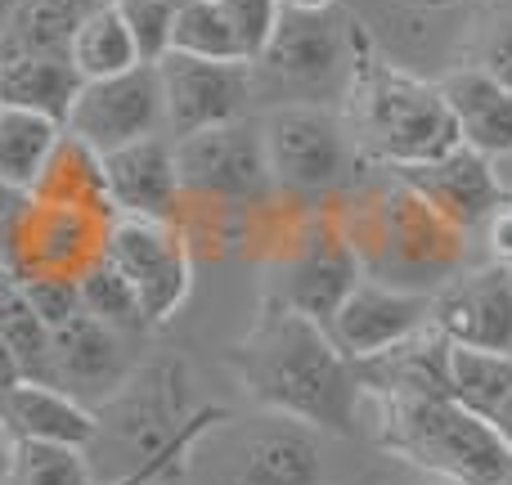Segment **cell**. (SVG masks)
I'll use <instances>...</instances> for the list:
<instances>
[{"mask_svg": "<svg viewBox=\"0 0 512 485\" xmlns=\"http://www.w3.org/2000/svg\"><path fill=\"white\" fill-rule=\"evenodd\" d=\"M0 342L9 346L23 382H50V346H54V328L36 315L23 301V292H9L0 301Z\"/></svg>", "mask_w": 512, "mask_h": 485, "instance_id": "f546056e", "label": "cell"}, {"mask_svg": "<svg viewBox=\"0 0 512 485\" xmlns=\"http://www.w3.org/2000/svg\"><path fill=\"white\" fill-rule=\"evenodd\" d=\"M432 333L454 346L512 355V270L472 265L432 292Z\"/></svg>", "mask_w": 512, "mask_h": 485, "instance_id": "9a60e30c", "label": "cell"}, {"mask_svg": "<svg viewBox=\"0 0 512 485\" xmlns=\"http://www.w3.org/2000/svg\"><path fill=\"white\" fill-rule=\"evenodd\" d=\"M360 279L364 265L355 256V247L346 243V234L337 230L333 212H310L306 225L297 230V239L279 252L274 283L265 292L279 297L283 306H292L297 315L324 324Z\"/></svg>", "mask_w": 512, "mask_h": 485, "instance_id": "30bf717a", "label": "cell"}, {"mask_svg": "<svg viewBox=\"0 0 512 485\" xmlns=\"http://www.w3.org/2000/svg\"><path fill=\"white\" fill-rule=\"evenodd\" d=\"M104 176H108V198H113V216L176 225L185 194H180L176 153H171L167 135H149V140H135L104 153Z\"/></svg>", "mask_w": 512, "mask_h": 485, "instance_id": "ac0fdd59", "label": "cell"}, {"mask_svg": "<svg viewBox=\"0 0 512 485\" xmlns=\"http://www.w3.org/2000/svg\"><path fill=\"white\" fill-rule=\"evenodd\" d=\"M423 5H450V0H423Z\"/></svg>", "mask_w": 512, "mask_h": 485, "instance_id": "bcb514c9", "label": "cell"}, {"mask_svg": "<svg viewBox=\"0 0 512 485\" xmlns=\"http://www.w3.org/2000/svg\"><path fill=\"white\" fill-rule=\"evenodd\" d=\"M86 9H99V5H117V0H81Z\"/></svg>", "mask_w": 512, "mask_h": 485, "instance_id": "f6af8a7d", "label": "cell"}, {"mask_svg": "<svg viewBox=\"0 0 512 485\" xmlns=\"http://www.w3.org/2000/svg\"><path fill=\"white\" fill-rule=\"evenodd\" d=\"M9 454H14V436H9L5 423H0V485H5V472H9Z\"/></svg>", "mask_w": 512, "mask_h": 485, "instance_id": "ab89813d", "label": "cell"}, {"mask_svg": "<svg viewBox=\"0 0 512 485\" xmlns=\"http://www.w3.org/2000/svg\"><path fill=\"white\" fill-rule=\"evenodd\" d=\"M162 86V113H167V140L212 131L252 117L256 108V81L252 63H221V59H194L176 54L158 63Z\"/></svg>", "mask_w": 512, "mask_h": 485, "instance_id": "8fae6325", "label": "cell"}, {"mask_svg": "<svg viewBox=\"0 0 512 485\" xmlns=\"http://www.w3.org/2000/svg\"><path fill=\"white\" fill-rule=\"evenodd\" d=\"M288 14H333L337 0H279Z\"/></svg>", "mask_w": 512, "mask_h": 485, "instance_id": "f35d334b", "label": "cell"}, {"mask_svg": "<svg viewBox=\"0 0 512 485\" xmlns=\"http://www.w3.org/2000/svg\"><path fill=\"white\" fill-rule=\"evenodd\" d=\"M63 131H68V126L50 122V117H41V113H23V108L0 104V180L32 194L45 162H50V153L59 149Z\"/></svg>", "mask_w": 512, "mask_h": 485, "instance_id": "cb8c5ba5", "label": "cell"}, {"mask_svg": "<svg viewBox=\"0 0 512 485\" xmlns=\"http://www.w3.org/2000/svg\"><path fill=\"white\" fill-rule=\"evenodd\" d=\"M423 328H432V292L400 288V283L373 279V274H364L342 297V306L324 319L328 342L351 364L378 360V355L405 346L409 337H418Z\"/></svg>", "mask_w": 512, "mask_h": 485, "instance_id": "7c38bea8", "label": "cell"}, {"mask_svg": "<svg viewBox=\"0 0 512 485\" xmlns=\"http://www.w3.org/2000/svg\"><path fill=\"white\" fill-rule=\"evenodd\" d=\"M14 288H18V274L9 270V261H5V256H0V301H5Z\"/></svg>", "mask_w": 512, "mask_h": 485, "instance_id": "60d3db41", "label": "cell"}, {"mask_svg": "<svg viewBox=\"0 0 512 485\" xmlns=\"http://www.w3.org/2000/svg\"><path fill=\"white\" fill-rule=\"evenodd\" d=\"M104 216L90 212H72V207H54V203H27L23 225L14 234L9 247V270L18 279L32 274H68L81 279L90 265L104 256Z\"/></svg>", "mask_w": 512, "mask_h": 485, "instance_id": "2e32d148", "label": "cell"}, {"mask_svg": "<svg viewBox=\"0 0 512 485\" xmlns=\"http://www.w3.org/2000/svg\"><path fill=\"white\" fill-rule=\"evenodd\" d=\"M351 77V27L337 23V14H288L283 9L279 32L270 50L252 63L256 99L270 90L274 104H328L346 95Z\"/></svg>", "mask_w": 512, "mask_h": 485, "instance_id": "52a82bcc", "label": "cell"}, {"mask_svg": "<svg viewBox=\"0 0 512 485\" xmlns=\"http://www.w3.org/2000/svg\"><path fill=\"white\" fill-rule=\"evenodd\" d=\"M27 203H32V194H27V189H14V185H5V180H0V256H5V261H9V247H14L18 225H23Z\"/></svg>", "mask_w": 512, "mask_h": 485, "instance_id": "d590c367", "label": "cell"}, {"mask_svg": "<svg viewBox=\"0 0 512 485\" xmlns=\"http://www.w3.org/2000/svg\"><path fill=\"white\" fill-rule=\"evenodd\" d=\"M14 14H18V0H0V41H5V32H9V23H14Z\"/></svg>", "mask_w": 512, "mask_h": 485, "instance_id": "7bdbcfd3", "label": "cell"}, {"mask_svg": "<svg viewBox=\"0 0 512 485\" xmlns=\"http://www.w3.org/2000/svg\"><path fill=\"white\" fill-rule=\"evenodd\" d=\"M221 9H225V18H230L234 36H239L243 59L256 63L265 50H270L274 32H279L283 5L279 0H221Z\"/></svg>", "mask_w": 512, "mask_h": 485, "instance_id": "d6a6232c", "label": "cell"}, {"mask_svg": "<svg viewBox=\"0 0 512 485\" xmlns=\"http://www.w3.org/2000/svg\"><path fill=\"white\" fill-rule=\"evenodd\" d=\"M252 409L283 414L315 427L319 436H351L360 423L355 364L328 342L324 324L297 315L265 292L252 328L225 355Z\"/></svg>", "mask_w": 512, "mask_h": 485, "instance_id": "6da1fadb", "label": "cell"}, {"mask_svg": "<svg viewBox=\"0 0 512 485\" xmlns=\"http://www.w3.org/2000/svg\"><path fill=\"white\" fill-rule=\"evenodd\" d=\"M5 485H99L95 463L77 445L54 441H14Z\"/></svg>", "mask_w": 512, "mask_h": 485, "instance_id": "83f0119b", "label": "cell"}, {"mask_svg": "<svg viewBox=\"0 0 512 485\" xmlns=\"http://www.w3.org/2000/svg\"><path fill=\"white\" fill-rule=\"evenodd\" d=\"M0 423L14 441H54V445H77L90 450L95 445V409L77 405L68 391L50 387V382H18L0 405Z\"/></svg>", "mask_w": 512, "mask_h": 485, "instance_id": "ffe728a7", "label": "cell"}, {"mask_svg": "<svg viewBox=\"0 0 512 485\" xmlns=\"http://www.w3.org/2000/svg\"><path fill=\"white\" fill-rule=\"evenodd\" d=\"M77 283H81V310H86V315H95L99 324L117 328V333H126V337H140V342L153 333V324L144 319L140 297H135L131 283L117 274L113 261H104V256H99V261L90 265Z\"/></svg>", "mask_w": 512, "mask_h": 485, "instance_id": "4316f807", "label": "cell"}, {"mask_svg": "<svg viewBox=\"0 0 512 485\" xmlns=\"http://www.w3.org/2000/svg\"><path fill=\"white\" fill-rule=\"evenodd\" d=\"M171 50L194 54V59H221V63H248L239 50L230 18L221 0H185L176 5V27H171Z\"/></svg>", "mask_w": 512, "mask_h": 485, "instance_id": "f1b7e54d", "label": "cell"}, {"mask_svg": "<svg viewBox=\"0 0 512 485\" xmlns=\"http://www.w3.org/2000/svg\"><path fill=\"white\" fill-rule=\"evenodd\" d=\"M382 441L418 472L459 485L512 481V450L486 418L459 409L450 396H382Z\"/></svg>", "mask_w": 512, "mask_h": 485, "instance_id": "277c9868", "label": "cell"}, {"mask_svg": "<svg viewBox=\"0 0 512 485\" xmlns=\"http://www.w3.org/2000/svg\"><path fill=\"white\" fill-rule=\"evenodd\" d=\"M391 176L405 180L418 198H427V203L463 234L481 230L486 216L508 198L495 162H490L486 153L468 149V144H459L454 153H445V158H436V162H423V167H400V171H391Z\"/></svg>", "mask_w": 512, "mask_h": 485, "instance_id": "e0dca14e", "label": "cell"}, {"mask_svg": "<svg viewBox=\"0 0 512 485\" xmlns=\"http://www.w3.org/2000/svg\"><path fill=\"white\" fill-rule=\"evenodd\" d=\"M198 414V400L189 396V369L180 360H140L135 378L117 391L108 405L95 409V445H90V463L113 459V468L104 472V481H117L126 472H135L140 463H149L189 418ZM99 481V485H104Z\"/></svg>", "mask_w": 512, "mask_h": 485, "instance_id": "5b68a950", "label": "cell"}, {"mask_svg": "<svg viewBox=\"0 0 512 485\" xmlns=\"http://www.w3.org/2000/svg\"><path fill=\"white\" fill-rule=\"evenodd\" d=\"M144 342L126 337L117 328L99 324L95 315L77 310L68 324L54 328V346H50V387L68 391L77 405L99 409L135 378L144 360Z\"/></svg>", "mask_w": 512, "mask_h": 485, "instance_id": "4fadbf2b", "label": "cell"}, {"mask_svg": "<svg viewBox=\"0 0 512 485\" xmlns=\"http://www.w3.org/2000/svg\"><path fill=\"white\" fill-rule=\"evenodd\" d=\"M445 108H450L459 140L468 149L486 153L490 162L512 158V90L499 86L472 63H454L445 77H436Z\"/></svg>", "mask_w": 512, "mask_h": 485, "instance_id": "d6986e66", "label": "cell"}, {"mask_svg": "<svg viewBox=\"0 0 512 485\" xmlns=\"http://www.w3.org/2000/svg\"><path fill=\"white\" fill-rule=\"evenodd\" d=\"M342 117L355 135V149L387 171L423 167L463 144L436 81L409 77L405 68L382 59L360 23H351V77Z\"/></svg>", "mask_w": 512, "mask_h": 485, "instance_id": "7a4b0ae2", "label": "cell"}, {"mask_svg": "<svg viewBox=\"0 0 512 485\" xmlns=\"http://www.w3.org/2000/svg\"><path fill=\"white\" fill-rule=\"evenodd\" d=\"M117 14H122L126 32L135 41L144 68H158L171 54V27H176V5L171 0H117Z\"/></svg>", "mask_w": 512, "mask_h": 485, "instance_id": "4dcf8cb0", "label": "cell"}, {"mask_svg": "<svg viewBox=\"0 0 512 485\" xmlns=\"http://www.w3.org/2000/svg\"><path fill=\"white\" fill-rule=\"evenodd\" d=\"M508 391H512V355L445 342V396L459 409L490 418Z\"/></svg>", "mask_w": 512, "mask_h": 485, "instance_id": "603a6c76", "label": "cell"}, {"mask_svg": "<svg viewBox=\"0 0 512 485\" xmlns=\"http://www.w3.org/2000/svg\"><path fill=\"white\" fill-rule=\"evenodd\" d=\"M36 203L72 207V212H90L113 221V198H108V176H104V153H95L86 140L63 131L59 149L50 153L41 180L32 189Z\"/></svg>", "mask_w": 512, "mask_h": 485, "instance_id": "7402d4cb", "label": "cell"}, {"mask_svg": "<svg viewBox=\"0 0 512 485\" xmlns=\"http://www.w3.org/2000/svg\"><path fill=\"white\" fill-rule=\"evenodd\" d=\"M68 59H72V68L81 72V81H104V77H122V72L140 68L135 41L113 5L86 9V18H81L77 32H72Z\"/></svg>", "mask_w": 512, "mask_h": 485, "instance_id": "d4e9b609", "label": "cell"}, {"mask_svg": "<svg viewBox=\"0 0 512 485\" xmlns=\"http://www.w3.org/2000/svg\"><path fill=\"white\" fill-rule=\"evenodd\" d=\"M486 423H490V432H495L499 441H504L508 450H512V391H508L504 400H499V405H495V414H490Z\"/></svg>", "mask_w": 512, "mask_h": 485, "instance_id": "8d00e7d4", "label": "cell"}, {"mask_svg": "<svg viewBox=\"0 0 512 485\" xmlns=\"http://www.w3.org/2000/svg\"><path fill=\"white\" fill-rule=\"evenodd\" d=\"M81 72L68 54H0V104L41 113L68 126V113L81 95Z\"/></svg>", "mask_w": 512, "mask_h": 485, "instance_id": "44dd1931", "label": "cell"}, {"mask_svg": "<svg viewBox=\"0 0 512 485\" xmlns=\"http://www.w3.org/2000/svg\"><path fill=\"white\" fill-rule=\"evenodd\" d=\"M463 63H472V68H481L486 77H495L499 86L512 90V5L481 18V27L472 32V50Z\"/></svg>", "mask_w": 512, "mask_h": 485, "instance_id": "1f68e13d", "label": "cell"}, {"mask_svg": "<svg viewBox=\"0 0 512 485\" xmlns=\"http://www.w3.org/2000/svg\"><path fill=\"white\" fill-rule=\"evenodd\" d=\"M104 261L131 283L153 328L171 324L194 292V247L171 221L113 216L104 230Z\"/></svg>", "mask_w": 512, "mask_h": 485, "instance_id": "9c48e42d", "label": "cell"}, {"mask_svg": "<svg viewBox=\"0 0 512 485\" xmlns=\"http://www.w3.org/2000/svg\"><path fill=\"white\" fill-rule=\"evenodd\" d=\"M23 382V373H18V364H14V355H9V346L0 342V405H5V396Z\"/></svg>", "mask_w": 512, "mask_h": 485, "instance_id": "74e56055", "label": "cell"}, {"mask_svg": "<svg viewBox=\"0 0 512 485\" xmlns=\"http://www.w3.org/2000/svg\"><path fill=\"white\" fill-rule=\"evenodd\" d=\"M81 18H86L81 0H18L0 54H68Z\"/></svg>", "mask_w": 512, "mask_h": 485, "instance_id": "484cf974", "label": "cell"}, {"mask_svg": "<svg viewBox=\"0 0 512 485\" xmlns=\"http://www.w3.org/2000/svg\"><path fill=\"white\" fill-rule=\"evenodd\" d=\"M171 153H176L180 194L189 203L225 207V212H256L274 198L256 113L243 117V122L171 140Z\"/></svg>", "mask_w": 512, "mask_h": 485, "instance_id": "ba28073f", "label": "cell"}, {"mask_svg": "<svg viewBox=\"0 0 512 485\" xmlns=\"http://www.w3.org/2000/svg\"><path fill=\"white\" fill-rule=\"evenodd\" d=\"M18 292H23V301L50 328L68 324L81 310V283L68 279V274H32V279H18Z\"/></svg>", "mask_w": 512, "mask_h": 485, "instance_id": "836d02e7", "label": "cell"}, {"mask_svg": "<svg viewBox=\"0 0 512 485\" xmlns=\"http://www.w3.org/2000/svg\"><path fill=\"white\" fill-rule=\"evenodd\" d=\"M405 485H459V481H450V477H436V472H418V468H414V477H409Z\"/></svg>", "mask_w": 512, "mask_h": 485, "instance_id": "b9f144b4", "label": "cell"}, {"mask_svg": "<svg viewBox=\"0 0 512 485\" xmlns=\"http://www.w3.org/2000/svg\"><path fill=\"white\" fill-rule=\"evenodd\" d=\"M68 135L86 140L95 153H113L122 144L149 140V135H167L158 68L140 63L122 77L86 81L68 113Z\"/></svg>", "mask_w": 512, "mask_h": 485, "instance_id": "5bb4252c", "label": "cell"}, {"mask_svg": "<svg viewBox=\"0 0 512 485\" xmlns=\"http://www.w3.org/2000/svg\"><path fill=\"white\" fill-rule=\"evenodd\" d=\"M185 481V472H171V477H153V481H144V485H180Z\"/></svg>", "mask_w": 512, "mask_h": 485, "instance_id": "ee69618b", "label": "cell"}, {"mask_svg": "<svg viewBox=\"0 0 512 485\" xmlns=\"http://www.w3.org/2000/svg\"><path fill=\"white\" fill-rule=\"evenodd\" d=\"M256 126H261L274 194L297 198V203H324L351 185L360 149L337 108L274 104L256 113Z\"/></svg>", "mask_w": 512, "mask_h": 485, "instance_id": "8992f818", "label": "cell"}, {"mask_svg": "<svg viewBox=\"0 0 512 485\" xmlns=\"http://www.w3.org/2000/svg\"><path fill=\"white\" fill-rule=\"evenodd\" d=\"M481 243H486V261L512 270V194L481 225Z\"/></svg>", "mask_w": 512, "mask_h": 485, "instance_id": "e575fe53", "label": "cell"}, {"mask_svg": "<svg viewBox=\"0 0 512 485\" xmlns=\"http://www.w3.org/2000/svg\"><path fill=\"white\" fill-rule=\"evenodd\" d=\"M324 436L283 414H225L185 459L180 485H319Z\"/></svg>", "mask_w": 512, "mask_h": 485, "instance_id": "3957f363", "label": "cell"}]
</instances>
